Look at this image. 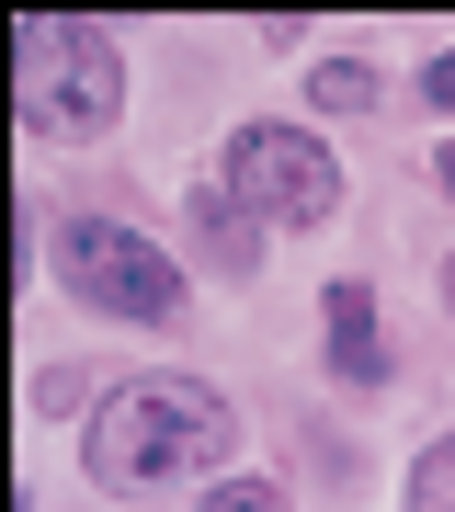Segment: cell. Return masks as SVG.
Instances as JSON below:
<instances>
[{
    "mask_svg": "<svg viewBox=\"0 0 455 512\" xmlns=\"http://www.w3.org/2000/svg\"><path fill=\"white\" fill-rule=\"evenodd\" d=\"M228 456H239V410H228V387H205V376H126L80 421V467H91V490H114V501L171 490V478H228Z\"/></svg>",
    "mask_w": 455,
    "mask_h": 512,
    "instance_id": "6da1fadb",
    "label": "cell"
},
{
    "mask_svg": "<svg viewBox=\"0 0 455 512\" xmlns=\"http://www.w3.org/2000/svg\"><path fill=\"white\" fill-rule=\"evenodd\" d=\"M23 137L69 148V137H103L126 114V46L114 23H80V12H23Z\"/></svg>",
    "mask_w": 455,
    "mask_h": 512,
    "instance_id": "7a4b0ae2",
    "label": "cell"
},
{
    "mask_svg": "<svg viewBox=\"0 0 455 512\" xmlns=\"http://www.w3.org/2000/svg\"><path fill=\"white\" fill-rule=\"evenodd\" d=\"M228 205H251L262 228H330L342 217V160L285 126V114H251V126H228V171H217Z\"/></svg>",
    "mask_w": 455,
    "mask_h": 512,
    "instance_id": "3957f363",
    "label": "cell"
},
{
    "mask_svg": "<svg viewBox=\"0 0 455 512\" xmlns=\"http://www.w3.org/2000/svg\"><path fill=\"white\" fill-rule=\"evenodd\" d=\"M57 285H69L91 319H137V330H171L182 319L171 251L148 228H126V217H69V228H57Z\"/></svg>",
    "mask_w": 455,
    "mask_h": 512,
    "instance_id": "277c9868",
    "label": "cell"
},
{
    "mask_svg": "<svg viewBox=\"0 0 455 512\" xmlns=\"http://www.w3.org/2000/svg\"><path fill=\"white\" fill-rule=\"evenodd\" d=\"M319 319H330V376L342 387H387V342H376V285H330L319 296Z\"/></svg>",
    "mask_w": 455,
    "mask_h": 512,
    "instance_id": "5b68a950",
    "label": "cell"
},
{
    "mask_svg": "<svg viewBox=\"0 0 455 512\" xmlns=\"http://www.w3.org/2000/svg\"><path fill=\"white\" fill-rule=\"evenodd\" d=\"M194 251L217 262L228 285H251V274H262V217H251V205H228L217 183H205V194H194Z\"/></svg>",
    "mask_w": 455,
    "mask_h": 512,
    "instance_id": "8992f818",
    "label": "cell"
},
{
    "mask_svg": "<svg viewBox=\"0 0 455 512\" xmlns=\"http://www.w3.org/2000/svg\"><path fill=\"white\" fill-rule=\"evenodd\" d=\"M308 103H319V114H376L387 80L364 69V57H308Z\"/></svg>",
    "mask_w": 455,
    "mask_h": 512,
    "instance_id": "52a82bcc",
    "label": "cell"
},
{
    "mask_svg": "<svg viewBox=\"0 0 455 512\" xmlns=\"http://www.w3.org/2000/svg\"><path fill=\"white\" fill-rule=\"evenodd\" d=\"M410 512H455V433L421 444V467H410Z\"/></svg>",
    "mask_w": 455,
    "mask_h": 512,
    "instance_id": "ba28073f",
    "label": "cell"
},
{
    "mask_svg": "<svg viewBox=\"0 0 455 512\" xmlns=\"http://www.w3.org/2000/svg\"><path fill=\"white\" fill-rule=\"evenodd\" d=\"M194 512H285V490H273V478H205Z\"/></svg>",
    "mask_w": 455,
    "mask_h": 512,
    "instance_id": "9c48e42d",
    "label": "cell"
},
{
    "mask_svg": "<svg viewBox=\"0 0 455 512\" xmlns=\"http://www.w3.org/2000/svg\"><path fill=\"white\" fill-rule=\"evenodd\" d=\"M410 92H421V103H433V114H455V46H444V57H433V69H421V80H410Z\"/></svg>",
    "mask_w": 455,
    "mask_h": 512,
    "instance_id": "30bf717a",
    "label": "cell"
},
{
    "mask_svg": "<svg viewBox=\"0 0 455 512\" xmlns=\"http://www.w3.org/2000/svg\"><path fill=\"white\" fill-rule=\"evenodd\" d=\"M433 194H444V205H455V137H444V148H433Z\"/></svg>",
    "mask_w": 455,
    "mask_h": 512,
    "instance_id": "8fae6325",
    "label": "cell"
},
{
    "mask_svg": "<svg viewBox=\"0 0 455 512\" xmlns=\"http://www.w3.org/2000/svg\"><path fill=\"white\" fill-rule=\"evenodd\" d=\"M444 308H455V262H444Z\"/></svg>",
    "mask_w": 455,
    "mask_h": 512,
    "instance_id": "7c38bea8",
    "label": "cell"
}]
</instances>
